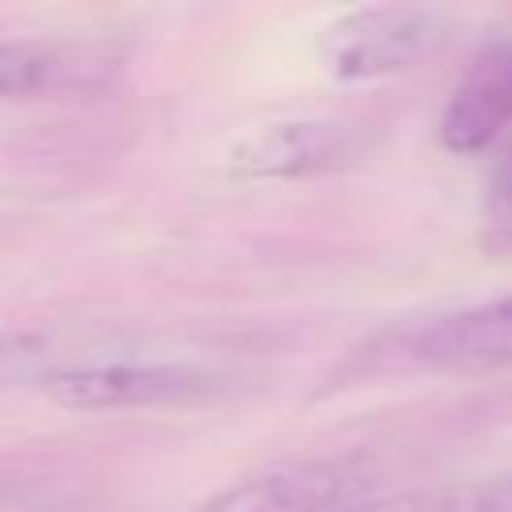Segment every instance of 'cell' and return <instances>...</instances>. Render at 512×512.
I'll return each mask as SVG.
<instances>
[{"mask_svg": "<svg viewBox=\"0 0 512 512\" xmlns=\"http://www.w3.org/2000/svg\"><path fill=\"white\" fill-rule=\"evenodd\" d=\"M440 40V12L424 4H368L336 16L320 40L316 56L328 80L360 84L412 68Z\"/></svg>", "mask_w": 512, "mask_h": 512, "instance_id": "6da1fadb", "label": "cell"}, {"mask_svg": "<svg viewBox=\"0 0 512 512\" xmlns=\"http://www.w3.org/2000/svg\"><path fill=\"white\" fill-rule=\"evenodd\" d=\"M220 376L196 364L172 360H92L44 372V392L60 408L104 412V408H156L188 404L220 392Z\"/></svg>", "mask_w": 512, "mask_h": 512, "instance_id": "7a4b0ae2", "label": "cell"}, {"mask_svg": "<svg viewBox=\"0 0 512 512\" xmlns=\"http://www.w3.org/2000/svg\"><path fill=\"white\" fill-rule=\"evenodd\" d=\"M368 144V128L336 116H296L252 128L228 148V172L240 180H296L352 164Z\"/></svg>", "mask_w": 512, "mask_h": 512, "instance_id": "3957f363", "label": "cell"}, {"mask_svg": "<svg viewBox=\"0 0 512 512\" xmlns=\"http://www.w3.org/2000/svg\"><path fill=\"white\" fill-rule=\"evenodd\" d=\"M368 488V464L340 460H296L232 480L208 496L196 512H336Z\"/></svg>", "mask_w": 512, "mask_h": 512, "instance_id": "277c9868", "label": "cell"}, {"mask_svg": "<svg viewBox=\"0 0 512 512\" xmlns=\"http://www.w3.org/2000/svg\"><path fill=\"white\" fill-rule=\"evenodd\" d=\"M512 124V40H488L456 80L444 116L440 144L448 152H480Z\"/></svg>", "mask_w": 512, "mask_h": 512, "instance_id": "5b68a950", "label": "cell"}, {"mask_svg": "<svg viewBox=\"0 0 512 512\" xmlns=\"http://www.w3.org/2000/svg\"><path fill=\"white\" fill-rule=\"evenodd\" d=\"M412 356L424 368L480 376L496 368H512V296L448 312L416 332Z\"/></svg>", "mask_w": 512, "mask_h": 512, "instance_id": "8992f818", "label": "cell"}, {"mask_svg": "<svg viewBox=\"0 0 512 512\" xmlns=\"http://www.w3.org/2000/svg\"><path fill=\"white\" fill-rule=\"evenodd\" d=\"M336 512H512V480H456L360 496Z\"/></svg>", "mask_w": 512, "mask_h": 512, "instance_id": "52a82bcc", "label": "cell"}, {"mask_svg": "<svg viewBox=\"0 0 512 512\" xmlns=\"http://www.w3.org/2000/svg\"><path fill=\"white\" fill-rule=\"evenodd\" d=\"M64 60L44 40H0V100L32 96L56 84Z\"/></svg>", "mask_w": 512, "mask_h": 512, "instance_id": "ba28073f", "label": "cell"}, {"mask_svg": "<svg viewBox=\"0 0 512 512\" xmlns=\"http://www.w3.org/2000/svg\"><path fill=\"white\" fill-rule=\"evenodd\" d=\"M488 228L512 240V148L504 152V160L492 172V188H488Z\"/></svg>", "mask_w": 512, "mask_h": 512, "instance_id": "9c48e42d", "label": "cell"}, {"mask_svg": "<svg viewBox=\"0 0 512 512\" xmlns=\"http://www.w3.org/2000/svg\"><path fill=\"white\" fill-rule=\"evenodd\" d=\"M0 512H4V492H0Z\"/></svg>", "mask_w": 512, "mask_h": 512, "instance_id": "30bf717a", "label": "cell"}]
</instances>
